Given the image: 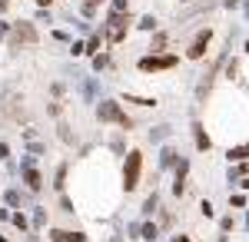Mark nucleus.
Masks as SVG:
<instances>
[{"mask_svg": "<svg viewBox=\"0 0 249 242\" xmlns=\"http://www.w3.org/2000/svg\"><path fill=\"white\" fill-rule=\"evenodd\" d=\"M27 183L34 189H40V176H37V169H27Z\"/></svg>", "mask_w": 249, "mask_h": 242, "instance_id": "obj_8", "label": "nucleus"}, {"mask_svg": "<svg viewBox=\"0 0 249 242\" xmlns=\"http://www.w3.org/2000/svg\"><path fill=\"white\" fill-rule=\"evenodd\" d=\"M37 3H40V7H47V3H50V0H37Z\"/></svg>", "mask_w": 249, "mask_h": 242, "instance_id": "obj_11", "label": "nucleus"}, {"mask_svg": "<svg viewBox=\"0 0 249 242\" xmlns=\"http://www.w3.org/2000/svg\"><path fill=\"white\" fill-rule=\"evenodd\" d=\"M100 113H103V120H116V106H113V103H103Z\"/></svg>", "mask_w": 249, "mask_h": 242, "instance_id": "obj_7", "label": "nucleus"}, {"mask_svg": "<svg viewBox=\"0 0 249 242\" xmlns=\"http://www.w3.org/2000/svg\"><path fill=\"white\" fill-rule=\"evenodd\" d=\"M14 34H17L20 43H37V30H34V23H17Z\"/></svg>", "mask_w": 249, "mask_h": 242, "instance_id": "obj_4", "label": "nucleus"}, {"mask_svg": "<svg viewBox=\"0 0 249 242\" xmlns=\"http://www.w3.org/2000/svg\"><path fill=\"white\" fill-rule=\"evenodd\" d=\"M249 156V146H239V149H230V159H243Z\"/></svg>", "mask_w": 249, "mask_h": 242, "instance_id": "obj_9", "label": "nucleus"}, {"mask_svg": "<svg viewBox=\"0 0 249 242\" xmlns=\"http://www.w3.org/2000/svg\"><path fill=\"white\" fill-rule=\"evenodd\" d=\"M50 239L53 242H83V236H80V232H60V229H53Z\"/></svg>", "mask_w": 249, "mask_h": 242, "instance_id": "obj_5", "label": "nucleus"}, {"mask_svg": "<svg viewBox=\"0 0 249 242\" xmlns=\"http://www.w3.org/2000/svg\"><path fill=\"white\" fill-rule=\"evenodd\" d=\"M196 146H199V149H210V136L199 130V126H196Z\"/></svg>", "mask_w": 249, "mask_h": 242, "instance_id": "obj_6", "label": "nucleus"}, {"mask_svg": "<svg viewBox=\"0 0 249 242\" xmlns=\"http://www.w3.org/2000/svg\"><path fill=\"white\" fill-rule=\"evenodd\" d=\"M140 159H143V156H140L136 149L126 156V169H123V186L126 189H136V179H140Z\"/></svg>", "mask_w": 249, "mask_h": 242, "instance_id": "obj_2", "label": "nucleus"}, {"mask_svg": "<svg viewBox=\"0 0 249 242\" xmlns=\"http://www.w3.org/2000/svg\"><path fill=\"white\" fill-rule=\"evenodd\" d=\"M173 242H190V239H186V236H176V239H173Z\"/></svg>", "mask_w": 249, "mask_h": 242, "instance_id": "obj_10", "label": "nucleus"}, {"mask_svg": "<svg viewBox=\"0 0 249 242\" xmlns=\"http://www.w3.org/2000/svg\"><path fill=\"white\" fill-rule=\"evenodd\" d=\"M179 63V56H160V53H150L140 60V70L143 73H160V70H173Z\"/></svg>", "mask_w": 249, "mask_h": 242, "instance_id": "obj_1", "label": "nucleus"}, {"mask_svg": "<svg viewBox=\"0 0 249 242\" xmlns=\"http://www.w3.org/2000/svg\"><path fill=\"white\" fill-rule=\"evenodd\" d=\"M210 40H213V34H210V30H199V34H196V40L190 43V50H186V56H190V60H199V56L206 53Z\"/></svg>", "mask_w": 249, "mask_h": 242, "instance_id": "obj_3", "label": "nucleus"}]
</instances>
